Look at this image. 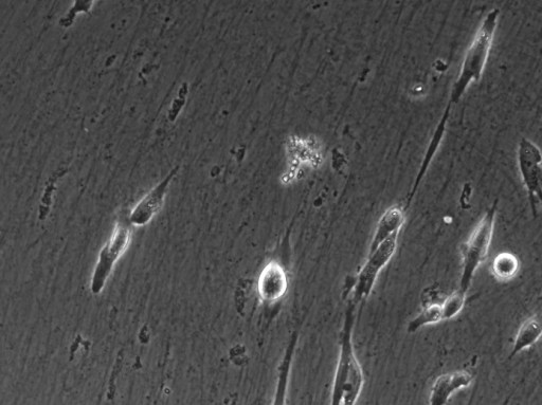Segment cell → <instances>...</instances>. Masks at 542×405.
Listing matches in <instances>:
<instances>
[{
    "label": "cell",
    "mask_w": 542,
    "mask_h": 405,
    "mask_svg": "<svg viewBox=\"0 0 542 405\" xmlns=\"http://www.w3.org/2000/svg\"><path fill=\"white\" fill-rule=\"evenodd\" d=\"M356 305L349 301L340 336V353L336 368L333 405H353L357 402L365 385L363 370L357 360L353 345V330L356 320Z\"/></svg>",
    "instance_id": "6da1fadb"
},
{
    "label": "cell",
    "mask_w": 542,
    "mask_h": 405,
    "mask_svg": "<svg viewBox=\"0 0 542 405\" xmlns=\"http://www.w3.org/2000/svg\"><path fill=\"white\" fill-rule=\"evenodd\" d=\"M499 15L500 11L494 9L484 17L473 42L466 50L458 78L451 89L449 105L458 104L469 86L481 80L493 48Z\"/></svg>",
    "instance_id": "7a4b0ae2"
},
{
    "label": "cell",
    "mask_w": 542,
    "mask_h": 405,
    "mask_svg": "<svg viewBox=\"0 0 542 405\" xmlns=\"http://www.w3.org/2000/svg\"><path fill=\"white\" fill-rule=\"evenodd\" d=\"M498 200L487 210L477 227L461 247V276L459 289L466 293L471 288L479 267L491 249L496 224Z\"/></svg>",
    "instance_id": "3957f363"
},
{
    "label": "cell",
    "mask_w": 542,
    "mask_h": 405,
    "mask_svg": "<svg viewBox=\"0 0 542 405\" xmlns=\"http://www.w3.org/2000/svg\"><path fill=\"white\" fill-rule=\"evenodd\" d=\"M132 228L129 215L119 217L112 235L102 247L90 281V291L95 296L103 291L117 263L128 251L132 243Z\"/></svg>",
    "instance_id": "277c9868"
},
{
    "label": "cell",
    "mask_w": 542,
    "mask_h": 405,
    "mask_svg": "<svg viewBox=\"0 0 542 405\" xmlns=\"http://www.w3.org/2000/svg\"><path fill=\"white\" fill-rule=\"evenodd\" d=\"M517 160L523 186L528 192L531 211L536 218L542 199V157L539 147L528 138L522 137L518 144Z\"/></svg>",
    "instance_id": "5b68a950"
},
{
    "label": "cell",
    "mask_w": 542,
    "mask_h": 405,
    "mask_svg": "<svg viewBox=\"0 0 542 405\" xmlns=\"http://www.w3.org/2000/svg\"><path fill=\"white\" fill-rule=\"evenodd\" d=\"M399 234L395 233L388 237L384 243L379 245L373 252L368 253L367 261L359 271L353 291L352 300L355 303L366 300L377 281L379 273L388 265L397 248Z\"/></svg>",
    "instance_id": "8992f818"
},
{
    "label": "cell",
    "mask_w": 542,
    "mask_h": 405,
    "mask_svg": "<svg viewBox=\"0 0 542 405\" xmlns=\"http://www.w3.org/2000/svg\"><path fill=\"white\" fill-rule=\"evenodd\" d=\"M179 168H174L169 175L162 179L146 196H144L129 215L133 227L149 225L165 205L170 184L176 177Z\"/></svg>",
    "instance_id": "52a82bcc"
},
{
    "label": "cell",
    "mask_w": 542,
    "mask_h": 405,
    "mask_svg": "<svg viewBox=\"0 0 542 405\" xmlns=\"http://www.w3.org/2000/svg\"><path fill=\"white\" fill-rule=\"evenodd\" d=\"M287 287V275L284 268L277 262L268 263L259 276L260 298L267 303L277 302L285 296Z\"/></svg>",
    "instance_id": "ba28073f"
},
{
    "label": "cell",
    "mask_w": 542,
    "mask_h": 405,
    "mask_svg": "<svg viewBox=\"0 0 542 405\" xmlns=\"http://www.w3.org/2000/svg\"><path fill=\"white\" fill-rule=\"evenodd\" d=\"M473 376L467 372H455L441 375L433 383L429 404L445 405L455 393L468 388L473 383Z\"/></svg>",
    "instance_id": "9c48e42d"
},
{
    "label": "cell",
    "mask_w": 542,
    "mask_h": 405,
    "mask_svg": "<svg viewBox=\"0 0 542 405\" xmlns=\"http://www.w3.org/2000/svg\"><path fill=\"white\" fill-rule=\"evenodd\" d=\"M405 213L406 211L401 206H392L386 210L378 220L369 253L373 252L391 235L400 233L405 224Z\"/></svg>",
    "instance_id": "30bf717a"
},
{
    "label": "cell",
    "mask_w": 542,
    "mask_h": 405,
    "mask_svg": "<svg viewBox=\"0 0 542 405\" xmlns=\"http://www.w3.org/2000/svg\"><path fill=\"white\" fill-rule=\"evenodd\" d=\"M542 334L539 316H533L521 325L516 335L510 358L526 351L538 342Z\"/></svg>",
    "instance_id": "8fae6325"
},
{
    "label": "cell",
    "mask_w": 542,
    "mask_h": 405,
    "mask_svg": "<svg viewBox=\"0 0 542 405\" xmlns=\"http://www.w3.org/2000/svg\"><path fill=\"white\" fill-rule=\"evenodd\" d=\"M492 270L499 281H510L518 273L519 261L512 253H499L494 259Z\"/></svg>",
    "instance_id": "7c38bea8"
},
{
    "label": "cell",
    "mask_w": 542,
    "mask_h": 405,
    "mask_svg": "<svg viewBox=\"0 0 542 405\" xmlns=\"http://www.w3.org/2000/svg\"><path fill=\"white\" fill-rule=\"evenodd\" d=\"M441 304L424 306L420 314L408 325V333L413 334L424 326L442 322Z\"/></svg>",
    "instance_id": "4fadbf2b"
},
{
    "label": "cell",
    "mask_w": 542,
    "mask_h": 405,
    "mask_svg": "<svg viewBox=\"0 0 542 405\" xmlns=\"http://www.w3.org/2000/svg\"><path fill=\"white\" fill-rule=\"evenodd\" d=\"M466 302V293L460 289L451 293L449 297L441 303V312L443 321L451 320L457 317L463 310Z\"/></svg>",
    "instance_id": "5bb4252c"
},
{
    "label": "cell",
    "mask_w": 542,
    "mask_h": 405,
    "mask_svg": "<svg viewBox=\"0 0 542 405\" xmlns=\"http://www.w3.org/2000/svg\"><path fill=\"white\" fill-rule=\"evenodd\" d=\"M96 0H75L67 13L61 18L59 24L64 29L74 26L77 17L81 14H88L93 10Z\"/></svg>",
    "instance_id": "9a60e30c"
},
{
    "label": "cell",
    "mask_w": 542,
    "mask_h": 405,
    "mask_svg": "<svg viewBox=\"0 0 542 405\" xmlns=\"http://www.w3.org/2000/svg\"><path fill=\"white\" fill-rule=\"evenodd\" d=\"M423 306L432 304H441L444 299L440 297V292L437 288H428L425 290L423 297Z\"/></svg>",
    "instance_id": "2e32d148"
}]
</instances>
